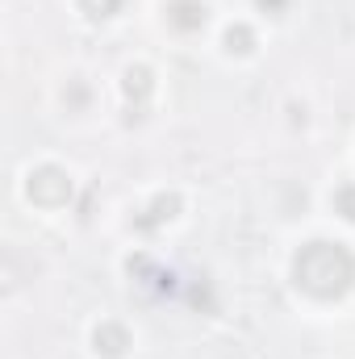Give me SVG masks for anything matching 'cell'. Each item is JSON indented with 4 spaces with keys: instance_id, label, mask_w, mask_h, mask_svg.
Listing matches in <instances>:
<instances>
[{
    "instance_id": "obj_3",
    "label": "cell",
    "mask_w": 355,
    "mask_h": 359,
    "mask_svg": "<svg viewBox=\"0 0 355 359\" xmlns=\"http://www.w3.org/2000/svg\"><path fill=\"white\" fill-rule=\"evenodd\" d=\"M92 343H96V351H100L105 359H121L126 351H130V330L117 326V322H100L96 334H92Z\"/></svg>"
},
{
    "instance_id": "obj_2",
    "label": "cell",
    "mask_w": 355,
    "mask_h": 359,
    "mask_svg": "<svg viewBox=\"0 0 355 359\" xmlns=\"http://www.w3.org/2000/svg\"><path fill=\"white\" fill-rule=\"evenodd\" d=\"M25 192H29L34 205L59 209V205L72 201V176H67L63 168H38V172L29 176V184H25Z\"/></svg>"
},
{
    "instance_id": "obj_7",
    "label": "cell",
    "mask_w": 355,
    "mask_h": 359,
    "mask_svg": "<svg viewBox=\"0 0 355 359\" xmlns=\"http://www.w3.org/2000/svg\"><path fill=\"white\" fill-rule=\"evenodd\" d=\"M251 46H255V34L247 25H230L226 29V50L230 55H251Z\"/></svg>"
},
{
    "instance_id": "obj_1",
    "label": "cell",
    "mask_w": 355,
    "mask_h": 359,
    "mask_svg": "<svg viewBox=\"0 0 355 359\" xmlns=\"http://www.w3.org/2000/svg\"><path fill=\"white\" fill-rule=\"evenodd\" d=\"M293 276L297 284L309 292V297H343L355 284V255L343 247V243H309L301 247V255L293 259Z\"/></svg>"
},
{
    "instance_id": "obj_4",
    "label": "cell",
    "mask_w": 355,
    "mask_h": 359,
    "mask_svg": "<svg viewBox=\"0 0 355 359\" xmlns=\"http://www.w3.org/2000/svg\"><path fill=\"white\" fill-rule=\"evenodd\" d=\"M168 21L176 25V29H201L205 25V4H196V0H172V8H168Z\"/></svg>"
},
{
    "instance_id": "obj_8",
    "label": "cell",
    "mask_w": 355,
    "mask_h": 359,
    "mask_svg": "<svg viewBox=\"0 0 355 359\" xmlns=\"http://www.w3.org/2000/svg\"><path fill=\"white\" fill-rule=\"evenodd\" d=\"M80 8L88 13L92 21H105V17H113L121 8V0H80Z\"/></svg>"
},
{
    "instance_id": "obj_5",
    "label": "cell",
    "mask_w": 355,
    "mask_h": 359,
    "mask_svg": "<svg viewBox=\"0 0 355 359\" xmlns=\"http://www.w3.org/2000/svg\"><path fill=\"white\" fill-rule=\"evenodd\" d=\"M121 88H126V96H130V100H138V109H142V100L151 96V72H147V67H130Z\"/></svg>"
},
{
    "instance_id": "obj_9",
    "label": "cell",
    "mask_w": 355,
    "mask_h": 359,
    "mask_svg": "<svg viewBox=\"0 0 355 359\" xmlns=\"http://www.w3.org/2000/svg\"><path fill=\"white\" fill-rule=\"evenodd\" d=\"M335 205H339V213H343L347 222H355V184H347V188H339Z\"/></svg>"
},
{
    "instance_id": "obj_10",
    "label": "cell",
    "mask_w": 355,
    "mask_h": 359,
    "mask_svg": "<svg viewBox=\"0 0 355 359\" xmlns=\"http://www.w3.org/2000/svg\"><path fill=\"white\" fill-rule=\"evenodd\" d=\"M284 4H288V0H260V8H272V13H280Z\"/></svg>"
},
{
    "instance_id": "obj_6",
    "label": "cell",
    "mask_w": 355,
    "mask_h": 359,
    "mask_svg": "<svg viewBox=\"0 0 355 359\" xmlns=\"http://www.w3.org/2000/svg\"><path fill=\"white\" fill-rule=\"evenodd\" d=\"M176 209H180L176 196H159V201H155V205L147 209V217H138V226H142V230H151V226H159V222L176 217Z\"/></svg>"
}]
</instances>
